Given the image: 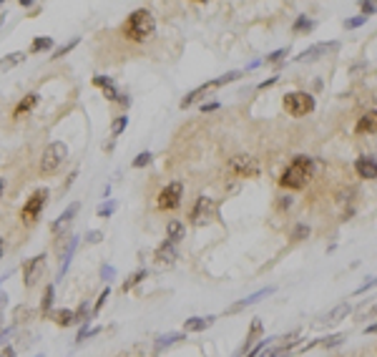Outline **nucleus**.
Masks as SVG:
<instances>
[{
  "instance_id": "1",
  "label": "nucleus",
  "mask_w": 377,
  "mask_h": 357,
  "mask_svg": "<svg viewBox=\"0 0 377 357\" xmlns=\"http://www.w3.org/2000/svg\"><path fill=\"white\" fill-rule=\"evenodd\" d=\"M312 174H314V161H312V156L299 154V156L292 158V164H289V166L284 169V174L279 176V186L292 189V191H299V189L307 186V181L312 178Z\"/></svg>"
},
{
  "instance_id": "2",
  "label": "nucleus",
  "mask_w": 377,
  "mask_h": 357,
  "mask_svg": "<svg viewBox=\"0 0 377 357\" xmlns=\"http://www.w3.org/2000/svg\"><path fill=\"white\" fill-rule=\"evenodd\" d=\"M153 30H156V18H153V13L146 10V8L133 10V13L128 15L126 25H124V35H126L128 41H136V43L151 38Z\"/></svg>"
},
{
  "instance_id": "3",
  "label": "nucleus",
  "mask_w": 377,
  "mask_h": 357,
  "mask_svg": "<svg viewBox=\"0 0 377 357\" xmlns=\"http://www.w3.org/2000/svg\"><path fill=\"white\" fill-rule=\"evenodd\" d=\"M284 109H287L289 116L302 118V116L314 111V96L307 93V91H292V93L284 96Z\"/></svg>"
},
{
  "instance_id": "4",
  "label": "nucleus",
  "mask_w": 377,
  "mask_h": 357,
  "mask_svg": "<svg viewBox=\"0 0 377 357\" xmlns=\"http://www.w3.org/2000/svg\"><path fill=\"white\" fill-rule=\"evenodd\" d=\"M68 156V146L63 141H53V144H48L45 151H43V158H41V171L43 174H53Z\"/></svg>"
},
{
  "instance_id": "5",
  "label": "nucleus",
  "mask_w": 377,
  "mask_h": 357,
  "mask_svg": "<svg viewBox=\"0 0 377 357\" xmlns=\"http://www.w3.org/2000/svg\"><path fill=\"white\" fill-rule=\"evenodd\" d=\"M45 204H48V189L33 191L30 199H28L25 206H23V211H21V219H23L25 224H33V222L41 217V211L45 209Z\"/></svg>"
},
{
  "instance_id": "6",
  "label": "nucleus",
  "mask_w": 377,
  "mask_h": 357,
  "mask_svg": "<svg viewBox=\"0 0 377 357\" xmlns=\"http://www.w3.org/2000/svg\"><path fill=\"white\" fill-rule=\"evenodd\" d=\"M227 169L234 174V176H259V161H256L254 156H249V154H236V156H231L229 158V164H227Z\"/></svg>"
},
{
  "instance_id": "7",
  "label": "nucleus",
  "mask_w": 377,
  "mask_h": 357,
  "mask_svg": "<svg viewBox=\"0 0 377 357\" xmlns=\"http://www.w3.org/2000/svg\"><path fill=\"white\" fill-rule=\"evenodd\" d=\"M181 196H184V184L181 181H171L159 191V209L164 211H174L181 206Z\"/></svg>"
},
{
  "instance_id": "8",
  "label": "nucleus",
  "mask_w": 377,
  "mask_h": 357,
  "mask_svg": "<svg viewBox=\"0 0 377 357\" xmlns=\"http://www.w3.org/2000/svg\"><path fill=\"white\" fill-rule=\"evenodd\" d=\"M216 214V201L209 199V196H199L194 209H191V224L194 226H204L209 224V219Z\"/></svg>"
},
{
  "instance_id": "9",
  "label": "nucleus",
  "mask_w": 377,
  "mask_h": 357,
  "mask_svg": "<svg viewBox=\"0 0 377 357\" xmlns=\"http://www.w3.org/2000/svg\"><path fill=\"white\" fill-rule=\"evenodd\" d=\"M43 272H45V254L33 257L30 262L23 264V284L25 287H36L38 279L43 277Z\"/></svg>"
},
{
  "instance_id": "10",
  "label": "nucleus",
  "mask_w": 377,
  "mask_h": 357,
  "mask_svg": "<svg viewBox=\"0 0 377 357\" xmlns=\"http://www.w3.org/2000/svg\"><path fill=\"white\" fill-rule=\"evenodd\" d=\"M93 86L104 88V96H106L108 101H113V103H121V106H128V103H131V98H128L126 93L118 91L116 83H113V78H108V76H93Z\"/></svg>"
},
{
  "instance_id": "11",
  "label": "nucleus",
  "mask_w": 377,
  "mask_h": 357,
  "mask_svg": "<svg viewBox=\"0 0 377 357\" xmlns=\"http://www.w3.org/2000/svg\"><path fill=\"white\" fill-rule=\"evenodd\" d=\"M81 211V204L78 201H73V204H68V209L61 214V217L53 222V224H50V231H53V234L58 237V234H63V231H65V226H71V222L76 219V214Z\"/></svg>"
},
{
  "instance_id": "12",
  "label": "nucleus",
  "mask_w": 377,
  "mask_h": 357,
  "mask_svg": "<svg viewBox=\"0 0 377 357\" xmlns=\"http://www.w3.org/2000/svg\"><path fill=\"white\" fill-rule=\"evenodd\" d=\"M337 48H339V43H335V41H332V43H317V45H312V48L302 50L294 61H299V63H302V61H317L319 56H327L330 50H337Z\"/></svg>"
},
{
  "instance_id": "13",
  "label": "nucleus",
  "mask_w": 377,
  "mask_h": 357,
  "mask_svg": "<svg viewBox=\"0 0 377 357\" xmlns=\"http://www.w3.org/2000/svg\"><path fill=\"white\" fill-rule=\"evenodd\" d=\"M350 312H352V307L347 305V302H342V305H337L335 310H330V312L324 314L322 319H317V325H319V327H332V325L342 322V319H345Z\"/></svg>"
},
{
  "instance_id": "14",
  "label": "nucleus",
  "mask_w": 377,
  "mask_h": 357,
  "mask_svg": "<svg viewBox=\"0 0 377 357\" xmlns=\"http://www.w3.org/2000/svg\"><path fill=\"white\" fill-rule=\"evenodd\" d=\"M274 292V287H264V290H259V292H254V294H249V297H244V299H239V302H234V305L227 310L229 314H236V312H242L244 307H249V305H256L262 297H267V294H272Z\"/></svg>"
},
{
  "instance_id": "15",
  "label": "nucleus",
  "mask_w": 377,
  "mask_h": 357,
  "mask_svg": "<svg viewBox=\"0 0 377 357\" xmlns=\"http://www.w3.org/2000/svg\"><path fill=\"white\" fill-rule=\"evenodd\" d=\"M355 171L357 176H362V178H375L377 176V161H375V156H362V158H357L355 161Z\"/></svg>"
},
{
  "instance_id": "16",
  "label": "nucleus",
  "mask_w": 377,
  "mask_h": 357,
  "mask_svg": "<svg viewBox=\"0 0 377 357\" xmlns=\"http://www.w3.org/2000/svg\"><path fill=\"white\" fill-rule=\"evenodd\" d=\"M156 262L159 264H174L176 262V244H171V242H161L159 249H156Z\"/></svg>"
},
{
  "instance_id": "17",
  "label": "nucleus",
  "mask_w": 377,
  "mask_h": 357,
  "mask_svg": "<svg viewBox=\"0 0 377 357\" xmlns=\"http://www.w3.org/2000/svg\"><path fill=\"white\" fill-rule=\"evenodd\" d=\"M38 101H41V96H38V93H28V96H25V98H23L18 106H15L13 116H15V118H23L25 113H30L33 109H36V106H38Z\"/></svg>"
},
{
  "instance_id": "18",
  "label": "nucleus",
  "mask_w": 377,
  "mask_h": 357,
  "mask_svg": "<svg viewBox=\"0 0 377 357\" xmlns=\"http://www.w3.org/2000/svg\"><path fill=\"white\" fill-rule=\"evenodd\" d=\"M214 325V317H188L184 322V332H201Z\"/></svg>"
},
{
  "instance_id": "19",
  "label": "nucleus",
  "mask_w": 377,
  "mask_h": 357,
  "mask_svg": "<svg viewBox=\"0 0 377 357\" xmlns=\"http://www.w3.org/2000/svg\"><path fill=\"white\" fill-rule=\"evenodd\" d=\"M78 246V237H68V244H65V252H63V264H61V272H58V279L65 277L68 267H71V259H73V252Z\"/></svg>"
},
{
  "instance_id": "20",
  "label": "nucleus",
  "mask_w": 377,
  "mask_h": 357,
  "mask_svg": "<svg viewBox=\"0 0 377 357\" xmlns=\"http://www.w3.org/2000/svg\"><path fill=\"white\" fill-rule=\"evenodd\" d=\"M262 335V319H254V322H251V330H249V335H247V342L242 345V350H239L234 357H242L247 350H251L254 347V342H256V337H259Z\"/></svg>"
},
{
  "instance_id": "21",
  "label": "nucleus",
  "mask_w": 377,
  "mask_h": 357,
  "mask_svg": "<svg viewBox=\"0 0 377 357\" xmlns=\"http://www.w3.org/2000/svg\"><path fill=\"white\" fill-rule=\"evenodd\" d=\"M184 234H186V229H184V224L179 222V219H171L168 222V226H166V242H171V244H176V242H181L184 239Z\"/></svg>"
},
{
  "instance_id": "22",
  "label": "nucleus",
  "mask_w": 377,
  "mask_h": 357,
  "mask_svg": "<svg viewBox=\"0 0 377 357\" xmlns=\"http://www.w3.org/2000/svg\"><path fill=\"white\" fill-rule=\"evenodd\" d=\"M184 340V332H168V335H161L159 340H156V347H153V352H161V350H166V347H171V345H176V342H181Z\"/></svg>"
},
{
  "instance_id": "23",
  "label": "nucleus",
  "mask_w": 377,
  "mask_h": 357,
  "mask_svg": "<svg viewBox=\"0 0 377 357\" xmlns=\"http://www.w3.org/2000/svg\"><path fill=\"white\" fill-rule=\"evenodd\" d=\"M25 61V53L23 50H15V53H8V56L0 58V70H10L15 66H21Z\"/></svg>"
},
{
  "instance_id": "24",
  "label": "nucleus",
  "mask_w": 377,
  "mask_h": 357,
  "mask_svg": "<svg viewBox=\"0 0 377 357\" xmlns=\"http://www.w3.org/2000/svg\"><path fill=\"white\" fill-rule=\"evenodd\" d=\"M375 123H377L375 111H370V113H365L362 118H359V123H357V129H355V131H357V134H365V131L372 134V131H375Z\"/></svg>"
},
{
  "instance_id": "25",
  "label": "nucleus",
  "mask_w": 377,
  "mask_h": 357,
  "mask_svg": "<svg viewBox=\"0 0 377 357\" xmlns=\"http://www.w3.org/2000/svg\"><path fill=\"white\" fill-rule=\"evenodd\" d=\"M209 88H211V83H204V86H199L196 88V91H191V93H188L186 98H181V109H188V106H191V103H196L204 93H207L209 91Z\"/></svg>"
},
{
  "instance_id": "26",
  "label": "nucleus",
  "mask_w": 377,
  "mask_h": 357,
  "mask_svg": "<svg viewBox=\"0 0 377 357\" xmlns=\"http://www.w3.org/2000/svg\"><path fill=\"white\" fill-rule=\"evenodd\" d=\"M53 299H56V284H48V287H45V294H43V302H41L43 314H48L50 310H53Z\"/></svg>"
},
{
  "instance_id": "27",
  "label": "nucleus",
  "mask_w": 377,
  "mask_h": 357,
  "mask_svg": "<svg viewBox=\"0 0 377 357\" xmlns=\"http://www.w3.org/2000/svg\"><path fill=\"white\" fill-rule=\"evenodd\" d=\"M239 78H242V70H229V73L219 76V78H214V81H209V83H211V88H219V86H227V83H231V81H239Z\"/></svg>"
},
{
  "instance_id": "28",
  "label": "nucleus",
  "mask_w": 377,
  "mask_h": 357,
  "mask_svg": "<svg viewBox=\"0 0 377 357\" xmlns=\"http://www.w3.org/2000/svg\"><path fill=\"white\" fill-rule=\"evenodd\" d=\"M146 277H148V272H146V269H139V272H133V274H131V277L124 282V287H121V290H124V292H131V290L136 287V284H139V282H144Z\"/></svg>"
},
{
  "instance_id": "29",
  "label": "nucleus",
  "mask_w": 377,
  "mask_h": 357,
  "mask_svg": "<svg viewBox=\"0 0 377 357\" xmlns=\"http://www.w3.org/2000/svg\"><path fill=\"white\" fill-rule=\"evenodd\" d=\"M53 319H56L61 327H71L73 325V310H56L53 312Z\"/></svg>"
},
{
  "instance_id": "30",
  "label": "nucleus",
  "mask_w": 377,
  "mask_h": 357,
  "mask_svg": "<svg viewBox=\"0 0 377 357\" xmlns=\"http://www.w3.org/2000/svg\"><path fill=\"white\" fill-rule=\"evenodd\" d=\"M50 48H53V38H45V35H41V38L30 43V53H41V50H50Z\"/></svg>"
},
{
  "instance_id": "31",
  "label": "nucleus",
  "mask_w": 377,
  "mask_h": 357,
  "mask_svg": "<svg viewBox=\"0 0 377 357\" xmlns=\"http://www.w3.org/2000/svg\"><path fill=\"white\" fill-rule=\"evenodd\" d=\"M116 201L113 199H108V201H104L98 209H96V217H101V219H108V217H113V211H116Z\"/></svg>"
},
{
  "instance_id": "32",
  "label": "nucleus",
  "mask_w": 377,
  "mask_h": 357,
  "mask_svg": "<svg viewBox=\"0 0 377 357\" xmlns=\"http://www.w3.org/2000/svg\"><path fill=\"white\" fill-rule=\"evenodd\" d=\"M312 28H314V21H310L307 15H299L297 21H294V25H292V30H294V33H304V30L310 33Z\"/></svg>"
},
{
  "instance_id": "33",
  "label": "nucleus",
  "mask_w": 377,
  "mask_h": 357,
  "mask_svg": "<svg viewBox=\"0 0 377 357\" xmlns=\"http://www.w3.org/2000/svg\"><path fill=\"white\" fill-rule=\"evenodd\" d=\"M73 322H91V307L81 302V307L73 312Z\"/></svg>"
},
{
  "instance_id": "34",
  "label": "nucleus",
  "mask_w": 377,
  "mask_h": 357,
  "mask_svg": "<svg viewBox=\"0 0 377 357\" xmlns=\"http://www.w3.org/2000/svg\"><path fill=\"white\" fill-rule=\"evenodd\" d=\"M126 126H128V116L113 118V123H111V136H121V134L126 131Z\"/></svg>"
},
{
  "instance_id": "35",
  "label": "nucleus",
  "mask_w": 377,
  "mask_h": 357,
  "mask_svg": "<svg viewBox=\"0 0 377 357\" xmlns=\"http://www.w3.org/2000/svg\"><path fill=\"white\" fill-rule=\"evenodd\" d=\"M151 158H153V154H151V151H141V154H139V156H136L133 161H131V166H133V169H144V166H148V164H151Z\"/></svg>"
},
{
  "instance_id": "36",
  "label": "nucleus",
  "mask_w": 377,
  "mask_h": 357,
  "mask_svg": "<svg viewBox=\"0 0 377 357\" xmlns=\"http://www.w3.org/2000/svg\"><path fill=\"white\" fill-rule=\"evenodd\" d=\"M76 45H78V38H73L71 43H65V45L56 48V50H53V56H50V58H53V61H56V58H63V56H65V53H71V50H73Z\"/></svg>"
},
{
  "instance_id": "37",
  "label": "nucleus",
  "mask_w": 377,
  "mask_h": 357,
  "mask_svg": "<svg viewBox=\"0 0 377 357\" xmlns=\"http://www.w3.org/2000/svg\"><path fill=\"white\" fill-rule=\"evenodd\" d=\"M287 53H289V48H279V50H274V53H269V56L264 58L267 63H279L284 56H287Z\"/></svg>"
},
{
  "instance_id": "38",
  "label": "nucleus",
  "mask_w": 377,
  "mask_h": 357,
  "mask_svg": "<svg viewBox=\"0 0 377 357\" xmlns=\"http://www.w3.org/2000/svg\"><path fill=\"white\" fill-rule=\"evenodd\" d=\"M292 237L294 239H307V237H310V226H307V224H297L292 229Z\"/></svg>"
},
{
  "instance_id": "39",
  "label": "nucleus",
  "mask_w": 377,
  "mask_h": 357,
  "mask_svg": "<svg viewBox=\"0 0 377 357\" xmlns=\"http://www.w3.org/2000/svg\"><path fill=\"white\" fill-rule=\"evenodd\" d=\"M101 242H104V231L93 229V231H88V234H85V244H101Z\"/></svg>"
},
{
  "instance_id": "40",
  "label": "nucleus",
  "mask_w": 377,
  "mask_h": 357,
  "mask_svg": "<svg viewBox=\"0 0 377 357\" xmlns=\"http://www.w3.org/2000/svg\"><path fill=\"white\" fill-rule=\"evenodd\" d=\"M269 345H272V340H262V342H256V345L249 350V355H247V357H259V352H262V350H267Z\"/></svg>"
},
{
  "instance_id": "41",
  "label": "nucleus",
  "mask_w": 377,
  "mask_h": 357,
  "mask_svg": "<svg viewBox=\"0 0 377 357\" xmlns=\"http://www.w3.org/2000/svg\"><path fill=\"white\" fill-rule=\"evenodd\" d=\"M108 297H111V287H106L104 292L98 294V299H96V307H93V312H101V307L106 305V299H108Z\"/></svg>"
},
{
  "instance_id": "42",
  "label": "nucleus",
  "mask_w": 377,
  "mask_h": 357,
  "mask_svg": "<svg viewBox=\"0 0 377 357\" xmlns=\"http://www.w3.org/2000/svg\"><path fill=\"white\" fill-rule=\"evenodd\" d=\"M367 23V18L365 15H357V18H350V21H345V28H359V25H365Z\"/></svg>"
},
{
  "instance_id": "43",
  "label": "nucleus",
  "mask_w": 377,
  "mask_h": 357,
  "mask_svg": "<svg viewBox=\"0 0 377 357\" xmlns=\"http://www.w3.org/2000/svg\"><path fill=\"white\" fill-rule=\"evenodd\" d=\"M113 274H116V267L113 264H104V267H101V277H104L106 282H111Z\"/></svg>"
},
{
  "instance_id": "44",
  "label": "nucleus",
  "mask_w": 377,
  "mask_h": 357,
  "mask_svg": "<svg viewBox=\"0 0 377 357\" xmlns=\"http://www.w3.org/2000/svg\"><path fill=\"white\" fill-rule=\"evenodd\" d=\"M375 10H377V5H375V3H362V15H365V18L375 15Z\"/></svg>"
},
{
  "instance_id": "45",
  "label": "nucleus",
  "mask_w": 377,
  "mask_h": 357,
  "mask_svg": "<svg viewBox=\"0 0 377 357\" xmlns=\"http://www.w3.org/2000/svg\"><path fill=\"white\" fill-rule=\"evenodd\" d=\"M339 342H342V335H332L330 340H322L324 347H332V345H339Z\"/></svg>"
},
{
  "instance_id": "46",
  "label": "nucleus",
  "mask_w": 377,
  "mask_h": 357,
  "mask_svg": "<svg viewBox=\"0 0 377 357\" xmlns=\"http://www.w3.org/2000/svg\"><path fill=\"white\" fill-rule=\"evenodd\" d=\"M279 78L277 76H272V78H267V81H262L259 86H256V88H259V91H264V88H269V86H274V83H277Z\"/></svg>"
},
{
  "instance_id": "47",
  "label": "nucleus",
  "mask_w": 377,
  "mask_h": 357,
  "mask_svg": "<svg viewBox=\"0 0 377 357\" xmlns=\"http://www.w3.org/2000/svg\"><path fill=\"white\" fill-rule=\"evenodd\" d=\"M216 109H219V103H204V106H201L204 113H211V111H216Z\"/></svg>"
},
{
  "instance_id": "48",
  "label": "nucleus",
  "mask_w": 377,
  "mask_h": 357,
  "mask_svg": "<svg viewBox=\"0 0 377 357\" xmlns=\"http://www.w3.org/2000/svg\"><path fill=\"white\" fill-rule=\"evenodd\" d=\"M0 357H15V350L13 347H5L3 352H0Z\"/></svg>"
},
{
  "instance_id": "49",
  "label": "nucleus",
  "mask_w": 377,
  "mask_h": 357,
  "mask_svg": "<svg viewBox=\"0 0 377 357\" xmlns=\"http://www.w3.org/2000/svg\"><path fill=\"white\" fill-rule=\"evenodd\" d=\"M13 330H5V332H0V345H5V340H8V335H10Z\"/></svg>"
},
{
  "instance_id": "50",
  "label": "nucleus",
  "mask_w": 377,
  "mask_h": 357,
  "mask_svg": "<svg viewBox=\"0 0 377 357\" xmlns=\"http://www.w3.org/2000/svg\"><path fill=\"white\" fill-rule=\"evenodd\" d=\"M3 305H8V294L0 290V307H3Z\"/></svg>"
},
{
  "instance_id": "51",
  "label": "nucleus",
  "mask_w": 377,
  "mask_h": 357,
  "mask_svg": "<svg viewBox=\"0 0 377 357\" xmlns=\"http://www.w3.org/2000/svg\"><path fill=\"white\" fill-rule=\"evenodd\" d=\"M259 63H262V61H251V63L247 66V70H254V68H256V66H259Z\"/></svg>"
},
{
  "instance_id": "52",
  "label": "nucleus",
  "mask_w": 377,
  "mask_h": 357,
  "mask_svg": "<svg viewBox=\"0 0 377 357\" xmlns=\"http://www.w3.org/2000/svg\"><path fill=\"white\" fill-rule=\"evenodd\" d=\"M0 257H3V239H0Z\"/></svg>"
},
{
  "instance_id": "53",
  "label": "nucleus",
  "mask_w": 377,
  "mask_h": 357,
  "mask_svg": "<svg viewBox=\"0 0 377 357\" xmlns=\"http://www.w3.org/2000/svg\"><path fill=\"white\" fill-rule=\"evenodd\" d=\"M0 196H3V178H0Z\"/></svg>"
},
{
  "instance_id": "54",
  "label": "nucleus",
  "mask_w": 377,
  "mask_h": 357,
  "mask_svg": "<svg viewBox=\"0 0 377 357\" xmlns=\"http://www.w3.org/2000/svg\"><path fill=\"white\" fill-rule=\"evenodd\" d=\"M36 357H45V355H36Z\"/></svg>"
},
{
  "instance_id": "55",
  "label": "nucleus",
  "mask_w": 377,
  "mask_h": 357,
  "mask_svg": "<svg viewBox=\"0 0 377 357\" xmlns=\"http://www.w3.org/2000/svg\"><path fill=\"white\" fill-rule=\"evenodd\" d=\"M0 322H3V314H0Z\"/></svg>"
}]
</instances>
